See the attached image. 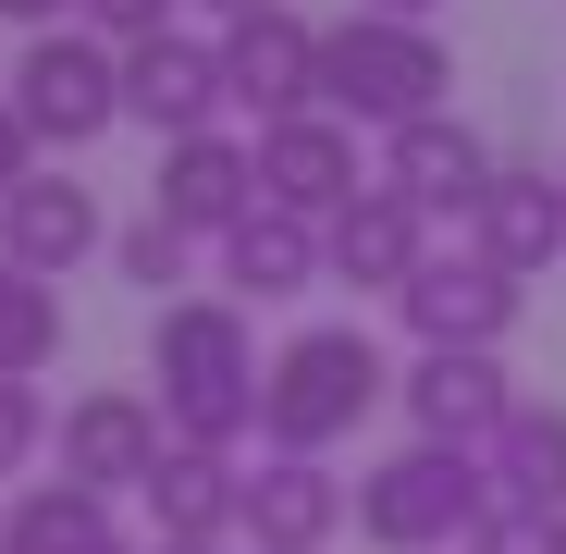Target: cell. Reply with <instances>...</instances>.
Instances as JSON below:
<instances>
[{"mask_svg":"<svg viewBox=\"0 0 566 554\" xmlns=\"http://www.w3.org/2000/svg\"><path fill=\"white\" fill-rule=\"evenodd\" d=\"M148 407H160V431L172 443H210V456H234L247 431H259V333H247V309L234 296H172V309H148Z\"/></svg>","mask_w":566,"mask_h":554,"instance_id":"6da1fadb","label":"cell"},{"mask_svg":"<svg viewBox=\"0 0 566 554\" xmlns=\"http://www.w3.org/2000/svg\"><path fill=\"white\" fill-rule=\"evenodd\" d=\"M395 395V357L369 321H308L259 357V443L271 456H333L369 407Z\"/></svg>","mask_w":566,"mask_h":554,"instance_id":"7a4b0ae2","label":"cell"},{"mask_svg":"<svg viewBox=\"0 0 566 554\" xmlns=\"http://www.w3.org/2000/svg\"><path fill=\"white\" fill-rule=\"evenodd\" d=\"M443 86H455L443 25H407V13H333L321 25V112L333 124H369V136L431 124Z\"/></svg>","mask_w":566,"mask_h":554,"instance_id":"3957f363","label":"cell"},{"mask_svg":"<svg viewBox=\"0 0 566 554\" xmlns=\"http://www.w3.org/2000/svg\"><path fill=\"white\" fill-rule=\"evenodd\" d=\"M493 518V469L455 443H395L382 469H357V542L369 554H468Z\"/></svg>","mask_w":566,"mask_h":554,"instance_id":"277c9868","label":"cell"},{"mask_svg":"<svg viewBox=\"0 0 566 554\" xmlns=\"http://www.w3.org/2000/svg\"><path fill=\"white\" fill-rule=\"evenodd\" d=\"M0 86H13V112H25L38 160H74V148H99V136L124 124V50H112V38H86V25L25 38V62L0 74Z\"/></svg>","mask_w":566,"mask_h":554,"instance_id":"5b68a950","label":"cell"},{"mask_svg":"<svg viewBox=\"0 0 566 554\" xmlns=\"http://www.w3.org/2000/svg\"><path fill=\"white\" fill-rule=\"evenodd\" d=\"M50 456H62V481H74V493L124 505V493H148V481H160L172 431H160V407H148L136 383H86V395H62V407H50Z\"/></svg>","mask_w":566,"mask_h":554,"instance_id":"8992f818","label":"cell"},{"mask_svg":"<svg viewBox=\"0 0 566 554\" xmlns=\"http://www.w3.org/2000/svg\"><path fill=\"white\" fill-rule=\"evenodd\" d=\"M210 50H222V112H247V124H296V112H321V25L296 13V0L234 13Z\"/></svg>","mask_w":566,"mask_h":554,"instance_id":"52a82bcc","label":"cell"},{"mask_svg":"<svg viewBox=\"0 0 566 554\" xmlns=\"http://www.w3.org/2000/svg\"><path fill=\"white\" fill-rule=\"evenodd\" d=\"M517 309H530V284H505V271L468 259V247H431V259L407 271V296H395V321H407L419 345H468V357H505Z\"/></svg>","mask_w":566,"mask_h":554,"instance_id":"ba28073f","label":"cell"},{"mask_svg":"<svg viewBox=\"0 0 566 554\" xmlns=\"http://www.w3.org/2000/svg\"><path fill=\"white\" fill-rule=\"evenodd\" d=\"M395 407L419 419V443L481 456V443L517 419V369H505V357H468V345H419V357L395 369Z\"/></svg>","mask_w":566,"mask_h":554,"instance_id":"9c48e42d","label":"cell"},{"mask_svg":"<svg viewBox=\"0 0 566 554\" xmlns=\"http://www.w3.org/2000/svg\"><path fill=\"white\" fill-rule=\"evenodd\" d=\"M99 247H112V210H99V185H74L62 160H38L13 198H0V259L38 271V284H74Z\"/></svg>","mask_w":566,"mask_h":554,"instance_id":"30bf717a","label":"cell"},{"mask_svg":"<svg viewBox=\"0 0 566 554\" xmlns=\"http://www.w3.org/2000/svg\"><path fill=\"white\" fill-rule=\"evenodd\" d=\"M455 247L493 259L505 284L554 271V259H566V185H554V160H493V185H481V210L455 222Z\"/></svg>","mask_w":566,"mask_h":554,"instance_id":"8fae6325","label":"cell"},{"mask_svg":"<svg viewBox=\"0 0 566 554\" xmlns=\"http://www.w3.org/2000/svg\"><path fill=\"white\" fill-rule=\"evenodd\" d=\"M148 210H160V222H185L198 247H222V234L259 210V136H234V124L172 136V148H160V185H148Z\"/></svg>","mask_w":566,"mask_h":554,"instance_id":"7c38bea8","label":"cell"},{"mask_svg":"<svg viewBox=\"0 0 566 554\" xmlns=\"http://www.w3.org/2000/svg\"><path fill=\"white\" fill-rule=\"evenodd\" d=\"M369 173H382L419 222H468V210H481V185H493V136L455 124V112H431V124H395Z\"/></svg>","mask_w":566,"mask_h":554,"instance_id":"4fadbf2b","label":"cell"},{"mask_svg":"<svg viewBox=\"0 0 566 554\" xmlns=\"http://www.w3.org/2000/svg\"><path fill=\"white\" fill-rule=\"evenodd\" d=\"M345 518H357V481H333V456H259L234 542H259V554H333Z\"/></svg>","mask_w":566,"mask_h":554,"instance_id":"5bb4252c","label":"cell"},{"mask_svg":"<svg viewBox=\"0 0 566 554\" xmlns=\"http://www.w3.org/2000/svg\"><path fill=\"white\" fill-rule=\"evenodd\" d=\"M124 124H148L160 148H172V136H210V124H222V50L185 38V25L136 38V50H124Z\"/></svg>","mask_w":566,"mask_h":554,"instance_id":"9a60e30c","label":"cell"},{"mask_svg":"<svg viewBox=\"0 0 566 554\" xmlns=\"http://www.w3.org/2000/svg\"><path fill=\"white\" fill-rule=\"evenodd\" d=\"M357 124H333V112H296V124H259V198L271 210H296V222H333L345 198H357Z\"/></svg>","mask_w":566,"mask_h":554,"instance_id":"2e32d148","label":"cell"},{"mask_svg":"<svg viewBox=\"0 0 566 554\" xmlns=\"http://www.w3.org/2000/svg\"><path fill=\"white\" fill-rule=\"evenodd\" d=\"M431 259V222L395 198V185L382 173H369L357 185V198L321 222V271H333V284H369V296H407V271Z\"/></svg>","mask_w":566,"mask_h":554,"instance_id":"e0dca14e","label":"cell"},{"mask_svg":"<svg viewBox=\"0 0 566 554\" xmlns=\"http://www.w3.org/2000/svg\"><path fill=\"white\" fill-rule=\"evenodd\" d=\"M222 284H234V309H283V296L333 284V271H321V222H296V210L259 198V210L222 234Z\"/></svg>","mask_w":566,"mask_h":554,"instance_id":"ac0fdd59","label":"cell"},{"mask_svg":"<svg viewBox=\"0 0 566 554\" xmlns=\"http://www.w3.org/2000/svg\"><path fill=\"white\" fill-rule=\"evenodd\" d=\"M136 505H148V542H234V518H247V469H234V456H210V443H172L160 481H148Z\"/></svg>","mask_w":566,"mask_h":554,"instance_id":"d6986e66","label":"cell"},{"mask_svg":"<svg viewBox=\"0 0 566 554\" xmlns=\"http://www.w3.org/2000/svg\"><path fill=\"white\" fill-rule=\"evenodd\" d=\"M0 554H148L99 493H74V481H25L13 505H0Z\"/></svg>","mask_w":566,"mask_h":554,"instance_id":"ffe728a7","label":"cell"},{"mask_svg":"<svg viewBox=\"0 0 566 554\" xmlns=\"http://www.w3.org/2000/svg\"><path fill=\"white\" fill-rule=\"evenodd\" d=\"M481 469H493L505 505H554V518H566V407H530V395H517V419L481 443Z\"/></svg>","mask_w":566,"mask_h":554,"instance_id":"44dd1931","label":"cell"},{"mask_svg":"<svg viewBox=\"0 0 566 554\" xmlns=\"http://www.w3.org/2000/svg\"><path fill=\"white\" fill-rule=\"evenodd\" d=\"M50 357H62V284L0 259V383H38Z\"/></svg>","mask_w":566,"mask_h":554,"instance_id":"7402d4cb","label":"cell"},{"mask_svg":"<svg viewBox=\"0 0 566 554\" xmlns=\"http://www.w3.org/2000/svg\"><path fill=\"white\" fill-rule=\"evenodd\" d=\"M112 271H124L148 309H172V284L198 271V234H185V222H160V210H136V222H112Z\"/></svg>","mask_w":566,"mask_h":554,"instance_id":"603a6c76","label":"cell"},{"mask_svg":"<svg viewBox=\"0 0 566 554\" xmlns=\"http://www.w3.org/2000/svg\"><path fill=\"white\" fill-rule=\"evenodd\" d=\"M468 554H566V518H554V505H505V493H493V518L468 530Z\"/></svg>","mask_w":566,"mask_h":554,"instance_id":"cb8c5ba5","label":"cell"},{"mask_svg":"<svg viewBox=\"0 0 566 554\" xmlns=\"http://www.w3.org/2000/svg\"><path fill=\"white\" fill-rule=\"evenodd\" d=\"M38 456H50V395L38 383H0V481L38 469Z\"/></svg>","mask_w":566,"mask_h":554,"instance_id":"d4e9b609","label":"cell"},{"mask_svg":"<svg viewBox=\"0 0 566 554\" xmlns=\"http://www.w3.org/2000/svg\"><path fill=\"white\" fill-rule=\"evenodd\" d=\"M74 25H86V38H112V50H136V38L172 25V0H74Z\"/></svg>","mask_w":566,"mask_h":554,"instance_id":"484cf974","label":"cell"},{"mask_svg":"<svg viewBox=\"0 0 566 554\" xmlns=\"http://www.w3.org/2000/svg\"><path fill=\"white\" fill-rule=\"evenodd\" d=\"M38 173V136H25V112H13V86H0V198Z\"/></svg>","mask_w":566,"mask_h":554,"instance_id":"4316f807","label":"cell"},{"mask_svg":"<svg viewBox=\"0 0 566 554\" xmlns=\"http://www.w3.org/2000/svg\"><path fill=\"white\" fill-rule=\"evenodd\" d=\"M0 25H25V38H50V25H74V0H0Z\"/></svg>","mask_w":566,"mask_h":554,"instance_id":"83f0119b","label":"cell"},{"mask_svg":"<svg viewBox=\"0 0 566 554\" xmlns=\"http://www.w3.org/2000/svg\"><path fill=\"white\" fill-rule=\"evenodd\" d=\"M357 13H407V25H431V13H443V0H357Z\"/></svg>","mask_w":566,"mask_h":554,"instance_id":"f1b7e54d","label":"cell"},{"mask_svg":"<svg viewBox=\"0 0 566 554\" xmlns=\"http://www.w3.org/2000/svg\"><path fill=\"white\" fill-rule=\"evenodd\" d=\"M198 13H222V25H234V13H259V0H198Z\"/></svg>","mask_w":566,"mask_h":554,"instance_id":"f546056e","label":"cell"},{"mask_svg":"<svg viewBox=\"0 0 566 554\" xmlns=\"http://www.w3.org/2000/svg\"><path fill=\"white\" fill-rule=\"evenodd\" d=\"M148 554H222V542H148Z\"/></svg>","mask_w":566,"mask_h":554,"instance_id":"4dcf8cb0","label":"cell"},{"mask_svg":"<svg viewBox=\"0 0 566 554\" xmlns=\"http://www.w3.org/2000/svg\"><path fill=\"white\" fill-rule=\"evenodd\" d=\"M554 185H566V160H554Z\"/></svg>","mask_w":566,"mask_h":554,"instance_id":"1f68e13d","label":"cell"}]
</instances>
